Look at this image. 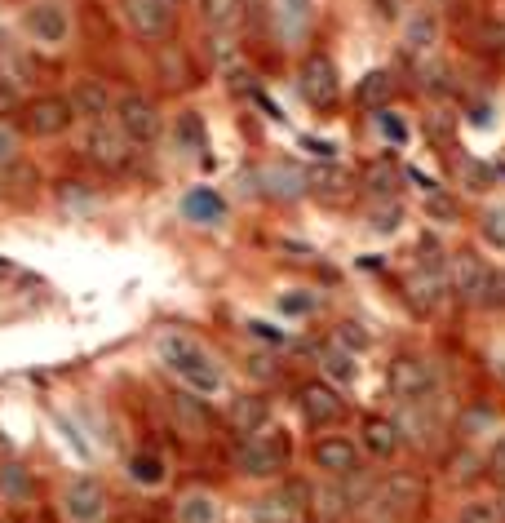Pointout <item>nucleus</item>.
<instances>
[{"mask_svg": "<svg viewBox=\"0 0 505 523\" xmlns=\"http://www.w3.org/2000/svg\"><path fill=\"white\" fill-rule=\"evenodd\" d=\"M125 18L142 40H169L173 27H178L173 0H125Z\"/></svg>", "mask_w": 505, "mask_h": 523, "instance_id": "nucleus-11", "label": "nucleus"}, {"mask_svg": "<svg viewBox=\"0 0 505 523\" xmlns=\"http://www.w3.org/2000/svg\"><path fill=\"white\" fill-rule=\"evenodd\" d=\"M492 164H483V160H461V182H466L470 191H488L492 187Z\"/></svg>", "mask_w": 505, "mask_h": 523, "instance_id": "nucleus-41", "label": "nucleus"}, {"mask_svg": "<svg viewBox=\"0 0 505 523\" xmlns=\"http://www.w3.org/2000/svg\"><path fill=\"white\" fill-rule=\"evenodd\" d=\"M488 470H492V479H501L505 484V435L492 444V453H488Z\"/></svg>", "mask_w": 505, "mask_h": 523, "instance_id": "nucleus-49", "label": "nucleus"}, {"mask_svg": "<svg viewBox=\"0 0 505 523\" xmlns=\"http://www.w3.org/2000/svg\"><path fill=\"white\" fill-rule=\"evenodd\" d=\"M501 501H492V497H470V501H461V510H457V523H501Z\"/></svg>", "mask_w": 505, "mask_h": 523, "instance_id": "nucleus-35", "label": "nucleus"}, {"mask_svg": "<svg viewBox=\"0 0 505 523\" xmlns=\"http://www.w3.org/2000/svg\"><path fill=\"white\" fill-rule=\"evenodd\" d=\"M173 404V413H178V422L187 426V430H195V435H204V430H213V422H218V417H213V408L204 404L200 395L195 391H178L169 399Z\"/></svg>", "mask_w": 505, "mask_h": 523, "instance_id": "nucleus-25", "label": "nucleus"}, {"mask_svg": "<svg viewBox=\"0 0 505 523\" xmlns=\"http://www.w3.org/2000/svg\"><path fill=\"white\" fill-rule=\"evenodd\" d=\"M501 515H505V506H501Z\"/></svg>", "mask_w": 505, "mask_h": 523, "instance_id": "nucleus-51", "label": "nucleus"}, {"mask_svg": "<svg viewBox=\"0 0 505 523\" xmlns=\"http://www.w3.org/2000/svg\"><path fill=\"white\" fill-rule=\"evenodd\" d=\"M386 382L404 404H426V399L439 395V368L426 355H395Z\"/></svg>", "mask_w": 505, "mask_h": 523, "instance_id": "nucleus-4", "label": "nucleus"}, {"mask_svg": "<svg viewBox=\"0 0 505 523\" xmlns=\"http://www.w3.org/2000/svg\"><path fill=\"white\" fill-rule=\"evenodd\" d=\"M359 107L364 111H390V98H395V76L390 71H368L364 80H359Z\"/></svg>", "mask_w": 505, "mask_h": 523, "instance_id": "nucleus-26", "label": "nucleus"}, {"mask_svg": "<svg viewBox=\"0 0 505 523\" xmlns=\"http://www.w3.org/2000/svg\"><path fill=\"white\" fill-rule=\"evenodd\" d=\"M297 413L311 426H337L346 417V399L333 382H302L297 386Z\"/></svg>", "mask_w": 505, "mask_h": 523, "instance_id": "nucleus-8", "label": "nucleus"}, {"mask_svg": "<svg viewBox=\"0 0 505 523\" xmlns=\"http://www.w3.org/2000/svg\"><path fill=\"white\" fill-rule=\"evenodd\" d=\"M479 306H505V271H488V280H483V297Z\"/></svg>", "mask_w": 505, "mask_h": 523, "instance_id": "nucleus-43", "label": "nucleus"}, {"mask_svg": "<svg viewBox=\"0 0 505 523\" xmlns=\"http://www.w3.org/2000/svg\"><path fill=\"white\" fill-rule=\"evenodd\" d=\"M439 40V23L435 14H426V9H417V14H408V32H404V45L412 54H426L430 45Z\"/></svg>", "mask_w": 505, "mask_h": 523, "instance_id": "nucleus-29", "label": "nucleus"}, {"mask_svg": "<svg viewBox=\"0 0 505 523\" xmlns=\"http://www.w3.org/2000/svg\"><path fill=\"white\" fill-rule=\"evenodd\" d=\"M479 231H483V240L492 244V249H505V204H497V209H488L479 218Z\"/></svg>", "mask_w": 505, "mask_h": 523, "instance_id": "nucleus-40", "label": "nucleus"}, {"mask_svg": "<svg viewBox=\"0 0 505 523\" xmlns=\"http://www.w3.org/2000/svg\"><path fill=\"white\" fill-rule=\"evenodd\" d=\"M417 506H421V479L417 475H390V479H381V484H377L373 510L381 515V523L408 519Z\"/></svg>", "mask_w": 505, "mask_h": 523, "instance_id": "nucleus-9", "label": "nucleus"}, {"mask_svg": "<svg viewBox=\"0 0 505 523\" xmlns=\"http://www.w3.org/2000/svg\"><path fill=\"white\" fill-rule=\"evenodd\" d=\"M306 501H311V488L288 484L280 492H271V497L253 501V523H302Z\"/></svg>", "mask_w": 505, "mask_h": 523, "instance_id": "nucleus-15", "label": "nucleus"}, {"mask_svg": "<svg viewBox=\"0 0 505 523\" xmlns=\"http://www.w3.org/2000/svg\"><path fill=\"white\" fill-rule=\"evenodd\" d=\"M364 187H368V196L373 200H399V187H404V169H399L390 156H381L368 164V173H364Z\"/></svg>", "mask_w": 505, "mask_h": 523, "instance_id": "nucleus-23", "label": "nucleus"}, {"mask_svg": "<svg viewBox=\"0 0 505 523\" xmlns=\"http://www.w3.org/2000/svg\"><path fill=\"white\" fill-rule=\"evenodd\" d=\"M182 213H187L191 222H200V227H218V222H226V200L209 187H195L182 196Z\"/></svg>", "mask_w": 505, "mask_h": 523, "instance_id": "nucleus-22", "label": "nucleus"}, {"mask_svg": "<svg viewBox=\"0 0 505 523\" xmlns=\"http://www.w3.org/2000/svg\"><path fill=\"white\" fill-rule=\"evenodd\" d=\"M116 129L125 133L129 142L147 147V142L160 138V107L147 94H125L116 98Z\"/></svg>", "mask_w": 505, "mask_h": 523, "instance_id": "nucleus-7", "label": "nucleus"}, {"mask_svg": "<svg viewBox=\"0 0 505 523\" xmlns=\"http://www.w3.org/2000/svg\"><path fill=\"white\" fill-rule=\"evenodd\" d=\"M271 426V404L262 395H235L231 399V430L235 435H257V430Z\"/></svg>", "mask_w": 505, "mask_h": 523, "instance_id": "nucleus-21", "label": "nucleus"}, {"mask_svg": "<svg viewBox=\"0 0 505 523\" xmlns=\"http://www.w3.org/2000/svg\"><path fill=\"white\" fill-rule=\"evenodd\" d=\"M262 196H271V200H302L306 196V173L297 169V164H288V160H275V164H266L262 169Z\"/></svg>", "mask_w": 505, "mask_h": 523, "instance_id": "nucleus-19", "label": "nucleus"}, {"mask_svg": "<svg viewBox=\"0 0 505 523\" xmlns=\"http://www.w3.org/2000/svg\"><path fill=\"white\" fill-rule=\"evenodd\" d=\"M377 484H381V479H373L368 470H355V475H346V479H333L342 510H364V506H373Z\"/></svg>", "mask_w": 505, "mask_h": 523, "instance_id": "nucleus-24", "label": "nucleus"}, {"mask_svg": "<svg viewBox=\"0 0 505 523\" xmlns=\"http://www.w3.org/2000/svg\"><path fill=\"white\" fill-rule=\"evenodd\" d=\"M474 475H479V457H474V453L452 457V479H457V484H470Z\"/></svg>", "mask_w": 505, "mask_h": 523, "instance_id": "nucleus-44", "label": "nucleus"}, {"mask_svg": "<svg viewBox=\"0 0 505 523\" xmlns=\"http://www.w3.org/2000/svg\"><path fill=\"white\" fill-rule=\"evenodd\" d=\"M249 373H253V377H271V373H275V360H271V355H253V360H249Z\"/></svg>", "mask_w": 505, "mask_h": 523, "instance_id": "nucleus-50", "label": "nucleus"}, {"mask_svg": "<svg viewBox=\"0 0 505 523\" xmlns=\"http://www.w3.org/2000/svg\"><path fill=\"white\" fill-rule=\"evenodd\" d=\"M377 125H381V133H386L390 142H408V125H399L395 111H377Z\"/></svg>", "mask_w": 505, "mask_h": 523, "instance_id": "nucleus-45", "label": "nucleus"}, {"mask_svg": "<svg viewBox=\"0 0 505 523\" xmlns=\"http://www.w3.org/2000/svg\"><path fill=\"white\" fill-rule=\"evenodd\" d=\"M23 27H27V36L45 49H58L71 40V14H67L63 0H32V5L23 9Z\"/></svg>", "mask_w": 505, "mask_h": 523, "instance_id": "nucleus-6", "label": "nucleus"}, {"mask_svg": "<svg viewBox=\"0 0 505 523\" xmlns=\"http://www.w3.org/2000/svg\"><path fill=\"white\" fill-rule=\"evenodd\" d=\"M488 430H497V413H492L488 404H474L457 417V435H466V439H479V435H488Z\"/></svg>", "mask_w": 505, "mask_h": 523, "instance_id": "nucleus-34", "label": "nucleus"}, {"mask_svg": "<svg viewBox=\"0 0 505 523\" xmlns=\"http://www.w3.org/2000/svg\"><path fill=\"white\" fill-rule=\"evenodd\" d=\"M311 457L328 479H346V475H355L359 470V444L350 435H324Z\"/></svg>", "mask_w": 505, "mask_h": 523, "instance_id": "nucleus-16", "label": "nucleus"}, {"mask_svg": "<svg viewBox=\"0 0 505 523\" xmlns=\"http://www.w3.org/2000/svg\"><path fill=\"white\" fill-rule=\"evenodd\" d=\"M280 306H284L288 315H311V311H315L319 302H315L311 293H302V297H297V293H288V297H280Z\"/></svg>", "mask_w": 505, "mask_h": 523, "instance_id": "nucleus-48", "label": "nucleus"}, {"mask_svg": "<svg viewBox=\"0 0 505 523\" xmlns=\"http://www.w3.org/2000/svg\"><path fill=\"white\" fill-rule=\"evenodd\" d=\"M71 125H76V111H71L67 94H40L23 102V129L32 138H63Z\"/></svg>", "mask_w": 505, "mask_h": 523, "instance_id": "nucleus-5", "label": "nucleus"}, {"mask_svg": "<svg viewBox=\"0 0 505 523\" xmlns=\"http://www.w3.org/2000/svg\"><path fill=\"white\" fill-rule=\"evenodd\" d=\"M359 448H364L373 461H386L399 453V444H404V435H399V426L390 422V417H364V430H359Z\"/></svg>", "mask_w": 505, "mask_h": 523, "instance_id": "nucleus-20", "label": "nucleus"}, {"mask_svg": "<svg viewBox=\"0 0 505 523\" xmlns=\"http://www.w3.org/2000/svg\"><path fill=\"white\" fill-rule=\"evenodd\" d=\"M333 342L342 346V351L359 355V351H368V346H373V337L364 333V324H359V320H337V328H333Z\"/></svg>", "mask_w": 505, "mask_h": 523, "instance_id": "nucleus-36", "label": "nucleus"}, {"mask_svg": "<svg viewBox=\"0 0 505 523\" xmlns=\"http://www.w3.org/2000/svg\"><path fill=\"white\" fill-rule=\"evenodd\" d=\"M355 191L359 182L346 164H311L306 169V196H315L319 204H350Z\"/></svg>", "mask_w": 505, "mask_h": 523, "instance_id": "nucleus-10", "label": "nucleus"}, {"mask_svg": "<svg viewBox=\"0 0 505 523\" xmlns=\"http://www.w3.org/2000/svg\"><path fill=\"white\" fill-rule=\"evenodd\" d=\"M488 271H492V266H483L474 253H457V258L448 262V293H457L461 302H479Z\"/></svg>", "mask_w": 505, "mask_h": 523, "instance_id": "nucleus-17", "label": "nucleus"}, {"mask_svg": "<svg viewBox=\"0 0 505 523\" xmlns=\"http://www.w3.org/2000/svg\"><path fill=\"white\" fill-rule=\"evenodd\" d=\"M156 351H160V364L169 368L173 377H182V382H187V391H195V395L222 391V368L213 364V355L204 351L195 337H187V333H164Z\"/></svg>", "mask_w": 505, "mask_h": 523, "instance_id": "nucleus-1", "label": "nucleus"}, {"mask_svg": "<svg viewBox=\"0 0 505 523\" xmlns=\"http://www.w3.org/2000/svg\"><path fill=\"white\" fill-rule=\"evenodd\" d=\"M71 102V111H76V120H89V125H98V120H107L111 116V94H107V85L94 76H85V80H76V89L67 94Z\"/></svg>", "mask_w": 505, "mask_h": 523, "instance_id": "nucleus-18", "label": "nucleus"}, {"mask_svg": "<svg viewBox=\"0 0 505 523\" xmlns=\"http://www.w3.org/2000/svg\"><path fill=\"white\" fill-rule=\"evenodd\" d=\"M426 213H430L435 222H457V218H461V204L452 200L448 191L435 187V191H426Z\"/></svg>", "mask_w": 505, "mask_h": 523, "instance_id": "nucleus-39", "label": "nucleus"}, {"mask_svg": "<svg viewBox=\"0 0 505 523\" xmlns=\"http://www.w3.org/2000/svg\"><path fill=\"white\" fill-rule=\"evenodd\" d=\"M421 89L435 98H452L457 94V71H452L448 63H426L421 67Z\"/></svg>", "mask_w": 505, "mask_h": 523, "instance_id": "nucleus-33", "label": "nucleus"}, {"mask_svg": "<svg viewBox=\"0 0 505 523\" xmlns=\"http://www.w3.org/2000/svg\"><path fill=\"white\" fill-rule=\"evenodd\" d=\"M404 222V200H373L368 204V231L373 235H395Z\"/></svg>", "mask_w": 505, "mask_h": 523, "instance_id": "nucleus-30", "label": "nucleus"}, {"mask_svg": "<svg viewBox=\"0 0 505 523\" xmlns=\"http://www.w3.org/2000/svg\"><path fill=\"white\" fill-rule=\"evenodd\" d=\"M178 523H218V501L209 492H187L178 501Z\"/></svg>", "mask_w": 505, "mask_h": 523, "instance_id": "nucleus-32", "label": "nucleus"}, {"mask_svg": "<svg viewBox=\"0 0 505 523\" xmlns=\"http://www.w3.org/2000/svg\"><path fill=\"white\" fill-rule=\"evenodd\" d=\"M80 151H85V160L98 164V169H120V164L129 160V138L111 125V120H98V125H89Z\"/></svg>", "mask_w": 505, "mask_h": 523, "instance_id": "nucleus-12", "label": "nucleus"}, {"mask_svg": "<svg viewBox=\"0 0 505 523\" xmlns=\"http://www.w3.org/2000/svg\"><path fill=\"white\" fill-rule=\"evenodd\" d=\"M18 160V133L9 129V125H0V169L5 164H14Z\"/></svg>", "mask_w": 505, "mask_h": 523, "instance_id": "nucleus-46", "label": "nucleus"}, {"mask_svg": "<svg viewBox=\"0 0 505 523\" xmlns=\"http://www.w3.org/2000/svg\"><path fill=\"white\" fill-rule=\"evenodd\" d=\"M235 461H240V470L249 479H275V475H284L288 461H293V439H288L284 430L266 426V430H257V435L240 439Z\"/></svg>", "mask_w": 505, "mask_h": 523, "instance_id": "nucleus-2", "label": "nucleus"}, {"mask_svg": "<svg viewBox=\"0 0 505 523\" xmlns=\"http://www.w3.org/2000/svg\"><path fill=\"white\" fill-rule=\"evenodd\" d=\"M297 94L306 107L315 111H333L342 102V71L328 54H306L302 71H297Z\"/></svg>", "mask_w": 505, "mask_h": 523, "instance_id": "nucleus-3", "label": "nucleus"}, {"mask_svg": "<svg viewBox=\"0 0 505 523\" xmlns=\"http://www.w3.org/2000/svg\"><path fill=\"white\" fill-rule=\"evenodd\" d=\"M63 515L71 523H102V515H107V488L89 475H76L63 492Z\"/></svg>", "mask_w": 505, "mask_h": 523, "instance_id": "nucleus-14", "label": "nucleus"}, {"mask_svg": "<svg viewBox=\"0 0 505 523\" xmlns=\"http://www.w3.org/2000/svg\"><path fill=\"white\" fill-rule=\"evenodd\" d=\"M448 297V271L443 266H417V271L404 280V302L417 315H435Z\"/></svg>", "mask_w": 505, "mask_h": 523, "instance_id": "nucleus-13", "label": "nucleus"}, {"mask_svg": "<svg viewBox=\"0 0 505 523\" xmlns=\"http://www.w3.org/2000/svg\"><path fill=\"white\" fill-rule=\"evenodd\" d=\"M368 5L377 9L381 23H399V18H404V5H408V0H368Z\"/></svg>", "mask_w": 505, "mask_h": 523, "instance_id": "nucleus-47", "label": "nucleus"}, {"mask_svg": "<svg viewBox=\"0 0 505 523\" xmlns=\"http://www.w3.org/2000/svg\"><path fill=\"white\" fill-rule=\"evenodd\" d=\"M164 457L160 453H133L129 457V479L133 484H142V488H160L164 484Z\"/></svg>", "mask_w": 505, "mask_h": 523, "instance_id": "nucleus-31", "label": "nucleus"}, {"mask_svg": "<svg viewBox=\"0 0 505 523\" xmlns=\"http://www.w3.org/2000/svg\"><path fill=\"white\" fill-rule=\"evenodd\" d=\"M178 138H182V147H187V151H204V147H209L200 111H182V116H178Z\"/></svg>", "mask_w": 505, "mask_h": 523, "instance_id": "nucleus-38", "label": "nucleus"}, {"mask_svg": "<svg viewBox=\"0 0 505 523\" xmlns=\"http://www.w3.org/2000/svg\"><path fill=\"white\" fill-rule=\"evenodd\" d=\"M0 492L9 501H32L36 497V475L23 466V461H5L0 466Z\"/></svg>", "mask_w": 505, "mask_h": 523, "instance_id": "nucleus-28", "label": "nucleus"}, {"mask_svg": "<svg viewBox=\"0 0 505 523\" xmlns=\"http://www.w3.org/2000/svg\"><path fill=\"white\" fill-rule=\"evenodd\" d=\"M18 102H23V94H18V80L0 71V120H5V116H14V111H18Z\"/></svg>", "mask_w": 505, "mask_h": 523, "instance_id": "nucleus-42", "label": "nucleus"}, {"mask_svg": "<svg viewBox=\"0 0 505 523\" xmlns=\"http://www.w3.org/2000/svg\"><path fill=\"white\" fill-rule=\"evenodd\" d=\"M240 5L244 0H200V18L209 27H231L240 18Z\"/></svg>", "mask_w": 505, "mask_h": 523, "instance_id": "nucleus-37", "label": "nucleus"}, {"mask_svg": "<svg viewBox=\"0 0 505 523\" xmlns=\"http://www.w3.org/2000/svg\"><path fill=\"white\" fill-rule=\"evenodd\" d=\"M315 360H319V368H324V373L333 377L337 386H346V382H355V377H359V368H355V355H350V351H342V346H337V342L319 346V351H315Z\"/></svg>", "mask_w": 505, "mask_h": 523, "instance_id": "nucleus-27", "label": "nucleus"}]
</instances>
